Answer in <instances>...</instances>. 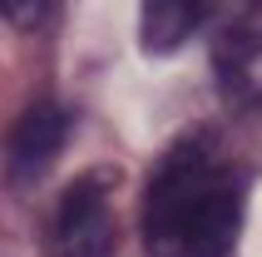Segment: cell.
I'll list each match as a JSON object with an SVG mask.
<instances>
[{
    "mask_svg": "<svg viewBox=\"0 0 262 257\" xmlns=\"http://www.w3.org/2000/svg\"><path fill=\"white\" fill-rule=\"evenodd\" d=\"M243 232V173L213 134L168 143L144 188L148 257H233Z\"/></svg>",
    "mask_w": 262,
    "mask_h": 257,
    "instance_id": "1",
    "label": "cell"
},
{
    "mask_svg": "<svg viewBox=\"0 0 262 257\" xmlns=\"http://www.w3.org/2000/svg\"><path fill=\"white\" fill-rule=\"evenodd\" d=\"M114 178L84 173L64 188L50 218V257H114L119 223H114Z\"/></svg>",
    "mask_w": 262,
    "mask_h": 257,
    "instance_id": "2",
    "label": "cell"
},
{
    "mask_svg": "<svg viewBox=\"0 0 262 257\" xmlns=\"http://www.w3.org/2000/svg\"><path fill=\"white\" fill-rule=\"evenodd\" d=\"M213 74L233 109L262 104V0H237L213 40Z\"/></svg>",
    "mask_w": 262,
    "mask_h": 257,
    "instance_id": "3",
    "label": "cell"
},
{
    "mask_svg": "<svg viewBox=\"0 0 262 257\" xmlns=\"http://www.w3.org/2000/svg\"><path fill=\"white\" fill-rule=\"evenodd\" d=\"M64 139H70V109L55 99L30 104L25 114L15 119V128L5 134V178L15 188H30L59 158Z\"/></svg>",
    "mask_w": 262,
    "mask_h": 257,
    "instance_id": "4",
    "label": "cell"
},
{
    "mask_svg": "<svg viewBox=\"0 0 262 257\" xmlns=\"http://www.w3.org/2000/svg\"><path fill=\"white\" fill-rule=\"evenodd\" d=\"M208 15H213V0H144V15H139V35H144L148 55H173L178 45H188L198 35Z\"/></svg>",
    "mask_w": 262,
    "mask_h": 257,
    "instance_id": "5",
    "label": "cell"
},
{
    "mask_svg": "<svg viewBox=\"0 0 262 257\" xmlns=\"http://www.w3.org/2000/svg\"><path fill=\"white\" fill-rule=\"evenodd\" d=\"M55 0H0V20H10L15 30H35L50 20Z\"/></svg>",
    "mask_w": 262,
    "mask_h": 257,
    "instance_id": "6",
    "label": "cell"
}]
</instances>
